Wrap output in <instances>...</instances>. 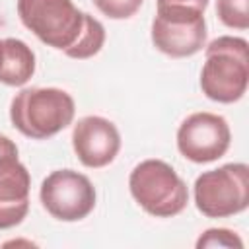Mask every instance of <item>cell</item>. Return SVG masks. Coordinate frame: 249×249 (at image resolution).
I'll list each match as a JSON object with an SVG mask.
<instances>
[{
	"label": "cell",
	"instance_id": "cell-8",
	"mask_svg": "<svg viewBox=\"0 0 249 249\" xmlns=\"http://www.w3.org/2000/svg\"><path fill=\"white\" fill-rule=\"evenodd\" d=\"M150 35L160 53L171 58L193 56L206 45L204 14L156 10Z\"/></svg>",
	"mask_w": 249,
	"mask_h": 249
},
{
	"label": "cell",
	"instance_id": "cell-13",
	"mask_svg": "<svg viewBox=\"0 0 249 249\" xmlns=\"http://www.w3.org/2000/svg\"><path fill=\"white\" fill-rule=\"evenodd\" d=\"M249 0H216V16L218 19L231 29H247L249 27Z\"/></svg>",
	"mask_w": 249,
	"mask_h": 249
},
{
	"label": "cell",
	"instance_id": "cell-4",
	"mask_svg": "<svg viewBox=\"0 0 249 249\" xmlns=\"http://www.w3.org/2000/svg\"><path fill=\"white\" fill-rule=\"evenodd\" d=\"M18 16L41 43L66 53L76 45L89 14L72 0H18Z\"/></svg>",
	"mask_w": 249,
	"mask_h": 249
},
{
	"label": "cell",
	"instance_id": "cell-18",
	"mask_svg": "<svg viewBox=\"0 0 249 249\" xmlns=\"http://www.w3.org/2000/svg\"><path fill=\"white\" fill-rule=\"evenodd\" d=\"M2 56H4V39H0V64H2Z\"/></svg>",
	"mask_w": 249,
	"mask_h": 249
},
{
	"label": "cell",
	"instance_id": "cell-10",
	"mask_svg": "<svg viewBox=\"0 0 249 249\" xmlns=\"http://www.w3.org/2000/svg\"><path fill=\"white\" fill-rule=\"evenodd\" d=\"M31 177L19 158L0 163V230L16 228L29 212Z\"/></svg>",
	"mask_w": 249,
	"mask_h": 249
},
{
	"label": "cell",
	"instance_id": "cell-3",
	"mask_svg": "<svg viewBox=\"0 0 249 249\" xmlns=\"http://www.w3.org/2000/svg\"><path fill=\"white\" fill-rule=\"evenodd\" d=\"M128 189L136 204L156 218L177 216L189 202L187 183L161 160L136 163L128 175Z\"/></svg>",
	"mask_w": 249,
	"mask_h": 249
},
{
	"label": "cell",
	"instance_id": "cell-9",
	"mask_svg": "<svg viewBox=\"0 0 249 249\" xmlns=\"http://www.w3.org/2000/svg\"><path fill=\"white\" fill-rule=\"evenodd\" d=\"M72 148L82 165L91 169L105 167L121 150L119 128L99 115L82 117L72 128Z\"/></svg>",
	"mask_w": 249,
	"mask_h": 249
},
{
	"label": "cell",
	"instance_id": "cell-11",
	"mask_svg": "<svg viewBox=\"0 0 249 249\" xmlns=\"http://www.w3.org/2000/svg\"><path fill=\"white\" fill-rule=\"evenodd\" d=\"M35 74V53L21 41L8 37L4 39V56L0 64V82L6 86L19 88L31 80Z\"/></svg>",
	"mask_w": 249,
	"mask_h": 249
},
{
	"label": "cell",
	"instance_id": "cell-2",
	"mask_svg": "<svg viewBox=\"0 0 249 249\" xmlns=\"http://www.w3.org/2000/svg\"><path fill=\"white\" fill-rule=\"evenodd\" d=\"M76 113L72 95L60 88H25L10 103V121L27 138L45 140L64 130Z\"/></svg>",
	"mask_w": 249,
	"mask_h": 249
},
{
	"label": "cell",
	"instance_id": "cell-1",
	"mask_svg": "<svg viewBox=\"0 0 249 249\" xmlns=\"http://www.w3.org/2000/svg\"><path fill=\"white\" fill-rule=\"evenodd\" d=\"M200 89L216 103L239 101L249 84V45L243 37L222 35L204 45Z\"/></svg>",
	"mask_w": 249,
	"mask_h": 249
},
{
	"label": "cell",
	"instance_id": "cell-17",
	"mask_svg": "<svg viewBox=\"0 0 249 249\" xmlns=\"http://www.w3.org/2000/svg\"><path fill=\"white\" fill-rule=\"evenodd\" d=\"M18 158V146L14 140H10L8 136L0 134V163Z\"/></svg>",
	"mask_w": 249,
	"mask_h": 249
},
{
	"label": "cell",
	"instance_id": "cell-7",
	"mask_svg": "<svg viewBox=\"0 0 249 249\" xmlns=\"http://www.w3.org/2000/svg\"><path fill=\"white\" fill-rule=\"evenodd\" d=\"M230 142V124L216 113H193L177 128V150L193 163H210L220 160L228 152Z\"/></svg>",
	"mask_w": 249,
	"mask_h": 249
},
{
	"label": "cell",
	"instance_id": "cell-16",
	"mask_svg": "<svg viewBox=\"0 0 249 249\" xmlns=\"http://www.w3.org/2000/svg\"><path fill=\"white\" fill-rule=\"evenodd\" d=\"M208 0H156V10H177L189 14H204Z\"/></svg>",
	"mask_w": 249,
	"mask_h": 249
},
{
	"label": "cell",
	"instance_id": "cell-14",
	"mask_svg": "<svg viewBox=\"0 0 249 249\" xmlns=\"http://www.w3.org/2000/svg\"><path fill=\"white\" fill-rule=\"evenodd\" d=\"M196 247L198 249H202V247H231V249L237 247V249H241L243 247V241L231 230H226V228H210L204 233H200V237L196 239Z\"/></svg>",
	"mask_w": 249,
	"mask_h": 249
},
{
	"label": "cell",
	"instance_id": "cell-12",
	"mask_svg": "<svg viewBox=\"0 0 249 249\" xmlns=\"http://www.w3.org/2000/svg\"><path fill=\"white\" fill-rule=\"evenodd\" d=\"M105 43V27L99 19H95L93 16H88V21H86V27L82 31V35L78 37L76 45L72 49H68L64 54L70 56V58H78V60H86V58H91L95 56L101 47Z\"/></svg>",
	"mask_w": 249,
	"mask_h": 249
},
{
	"label": "cell",
	"instance_id": "cell-15",
	"mask_svg": "<svg viewBox=\"0 0 249 249\" xmlns=\"http://www.w3.org/2000/svg\"><path fill=\"white\" fill-rule=\"evenodd\" d=\"M91 2L103 16L111 19H128L140 10L144 0H91Z\"/></svg>",
	"mask_w": 249,
	"mask_h": 249
},
{
	"label": "cell",
	"instance_id": "cell-6",
	"mask_svg": "<svg viewBox=\"0 0 249 249\" xmlns=\"http://www.w3.org/2000/svg\"><path fill=\"white\" fill-rule=\"evenodd\" d=\"M43 208L60 222H78L95 208V187L74 169H56L49 173L39 189Z\"/></svg>",
	"mask_w": 249,
	"mask_h": 249
},
{
	"label": "cell",
	"instance_id": "cell-5",
	"mask_svg": "<svg viewBox=\"0 0 249 249\" xmlns=\"http://www.w3.org/2000/svg\"><path fill=\"white\" fill-rule=\"evenodd\" d=\"M195 204L206 218H228L249 206L247 163H226L202 171L195 181Z\"/></svg>",
	"mask_w": 249,
	"mask_h": 249
}]
</instances>
